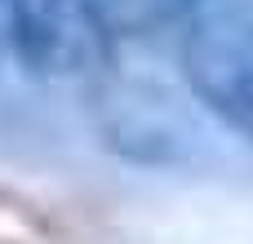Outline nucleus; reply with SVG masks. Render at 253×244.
I'll use <instances>...</instances> for the list:
<instances>
[{
  "mask_svg": "<svg viewBox=\"0 0 253 244\" xmlns=\"http://www.w3.org/2000/svg\"><path fill=\"white\" fill-rule=\"evenodd\" d=\"M182 76L227 129L253 142V4H218L187 22Z\"/></svg>",
  "mask_w": 253,
  "mask_h": 244,
  "instance_id": "1",
  "label": "nucleus"
},
{
  "mask_svg": "<svg viewBox=\"0 0 253 244\" xmlns=\"http://www.w3.org/2000/svg\"><path fill=\"white\" fill-rule=\"evenodd\" d=\"M9 44V0H0V49Z\"/></svg>",
  "mask_w": 253,
  "mask_h": 244,
  "instance_id": "5",
  "label": "nucleus"
},
{
  "mask_svg": "<svg viewBox=\"0 0 253 244\" xmlns=\"http://www.w3.org/2000/svg\"><path fill=\"white\" fill-rule=\"evenodd\" d=\"M107 44L80 0H9V49L31 71H80L98 62Z\"/></svg>",
  "mask_w": 253,
  "mask_h": 244,
  "instance_id": "2",
  "label": "nucleus"
},
{
  "mask_svg": "<svg viewBox=\"0 0 253 244\" xmlns=\"http://www.w3.org/2000/svg\"><path fill=\"white\" fill-rule=\"evenodd\" d=\"M89 9V18L102 27L107 40H142L156 31H169L178 22H191V4L196 0H80Z\"/></svg>",
  "mask_w": 253,
  "mask_h": 244,
  "instance_id": "3",
  "label": "nucleus"
},
{
  "mask_svg": "<svg viewBox=\"0 0 253 244\" xmlns=\"http://www.w3.org/2000/svg\"><path fill=\"white\" fill-rule=\"evenodd\" d=\"M0 244H58V227L27 196L0 191Z\"/></svg>",
  "mask_w": 253,
  "mask_h": 244,
  "instance_id": "4",
  "label": "nucleus"
}]
</instances>
